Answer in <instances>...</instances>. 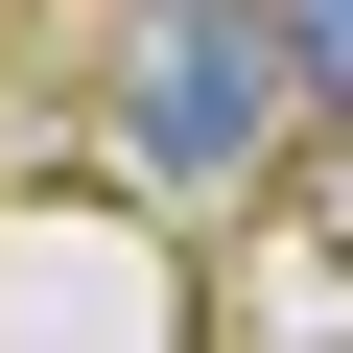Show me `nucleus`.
Instances as JSON below:
<instances>
[{
	"mask_svg": "<svg viewBox=\"0 0 353 353\" xmlns=\"http://www.w3.org/2000/svg\"><path fill=\"white\" fill-rule=\"evenodd\" d=\"M283 141H306V71L259 0H141L118 24V165L141 189H259Z\"/></svg>",
	"mask_w": 353,
	"mask_h": 353,
	"instance_id": "1",
	"label": "nucleus"
},
{
	"mask_svg": "<svg viewBox=\"0 0 353 353\" xmlns=\"http://www.w3.org/2000/svg\"><path fill=\"white\" fill-rule=\"evenodd\" d=\"M283 24V71H306V118H353V0H259Z\"/></svg>",
	"mask_w": 353,
	"mask_h": 353,
	"instance_id": "2",
	"label": "nucleus"
}]
</instances>
